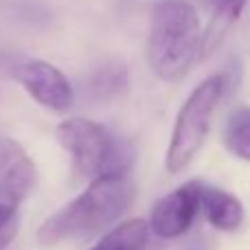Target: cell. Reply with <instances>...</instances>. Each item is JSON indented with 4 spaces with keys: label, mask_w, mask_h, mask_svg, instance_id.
Here are the masks:
<instances>
[{
    "label": "cell",
    "mask_w": 250,
    "mask_h": 250,
    "mask_svg": "<svg viewBox=\"0 0 250 250\" xmlns=\"http://www.w3.org/2000/svg\"><path fill=\"white\" fill-rule=\"evenodd\" d=\"M16 82L29 92L31 99L53 112H68L75 104L70 82L60 68L42 60H26L13 70Z\"/></svg>",
    "instance_id": "cell-5"
},
{
    "label": "cell",
    "mask_w": 250,
    "mask_h": 250,
    "mask_svg": "<svg viewBox=\"0 0 250 250\" xmlns=\"http://www.w3.org/2000/svg\"><path fill=\"white\" fill-rule=\"evenodd\" d=\"M0 182L16 189L22 198L33 191L38 169L24 147L9 136H0Z\"/></svg>",
    "instance_id": "cell-7"
},
{
    "label": "cell",
    "mask_w": 250,
    "mask_h": 250,
    "mask_svg": "<svg viewBox=\"0 0 250 250\" xmlns=\"http://www.w3.org/2000/svg\"><path fill=\"white\" fill-rule=\"evenodd\" d=\"M134 182L123 173H105L92 178L86 191L77 195L73 202L53 213L38 230V242L42 246L82 239L104 230L114 224L119 217L132 207Z\"/></svg>",
    "instance_id": "cell-1"
},
{
    "label": "cell",
    "mask_w": 250,
    "mask_h": 250,
    "mask_svg": "<svg viewBox=\"0 0 250 250\" xmlns=\"http://www.w3.org/2000/svg\"><path fill=\"white\" fill-rule=\"evenodd\" d=\"M200 193H202V182L191 180L160 198L151 208L149 230L163 239H176L185 235L200 211Z\"/></svg>",
    "instance_id": "cell-6"
},
{
    "label": "cell",
    "mask_w": 250,
    "mask_h": 250,
    "mask_svg": "<svg viewBox=\"0 0 250 250\" xmlns=\"http://www.w3.org/2000/svg\"><path fill=\"white\" fill-rule=\"evenodd\" d=\"M211 11V24L207 33L202 35V46H200V57H207L213 53V48L222 42L229 26L239 20L244 13L248 0H204Z\"/></svg>",
    "instance_id": "cell-9"
},
{
    "label": "cell",
    "mask_w": 250,
    "mask_h": 250,
    "mask_svg": "<svg viewBox=\"0 0 250 250\" xmlns=\"http://www.w3.org/2000/svg\"><path fill=\"white\" fill-rule=\"evenodd\" d=\"M224 138L230 154L250 163V108H237L230 114Z\"/></svg>",
    "instance_id": "cell-12"
},
{
    "label": "cell",
    "mask_w": 250,
    "mask_h": 250,
    "mask_svg": "<svg viewBox=\"0 0 250 250\" xmlns=\"http://www.w3.org/2000/svg\"><path fill=\"white\" fill-rule=\"evenodd\" d=\"M202 29L189 0H158L151 11L147 60L156 77L178 82L200 57Z\"/></svg>",
    "instance_id": "cell-2"
},
{
    "label": "cell",
    "mask_w": 250,
    "mask_h": 250,
    "mask_svg": "<svg viewBox=\"0 0 250 250\" xmlns=\"http://www.w3.org/2000/svg\"><path fill=\"white\" fill-rule=\"evenodd\" d=\"M57 141L73 156L79 176L123 173L132 165V147L90 119L73 117L57 125Z\"/></svg>",
    "instance_id": "cell-3"
},
{
    "label": "cell",
    "mask_w": 250,
    "mask_h": 250,
    "mask_svg": "<svg viewBox=\"0 0 250 250\" xmlns=\"http://www.w3.org/2000/svg\"><path fill=\"white\" fill-rule=\"evenodd\" d=\"M127 88V70L121 64H104L88 77V92L95 99H112Z\"/></svg>",
    "instance_id": "cell-11"
},
{
    "label": "cell",
    "mask_w": 250,
    "mask_h": 250,
    "mask_svg": "<svg viewBox=\"0 0 250 250\" xmlns=\"http://www.w3.org/2000/svg\"><path fill=\"white\" fill-rule=\"evenodd\" d=\"M226 90V77L224 75H213L204 79L200 86L193 88L187 101L182 104L180 112L173 123L171 141L167 147V165L169 173H180L191 165V160L198 156L207 141L208 127L213 121L217 104Z\"/></svg>",
    "instance_id": "cell-4"
},
{
    "label": "cell",
    "mask_w": 250,
    "mask_h": 250,
    "mask_svg": "<svg viewBox=\"0 0 250 250\" xmlns=\"http://www.w3.org/2000/svg\"><path fill=\"white\" fill-rule=\"evenodd\" d=\"M149 237V224L145 220H127L105 233L90 250H143Z\"/></svg>",
    "instance_id": "cell-10"
},
{
    "label": "cell",
    "mask_w": 250,
    "mask_h": 250,
    "mask_svg": "<svg viewBox=\"0 0 250 250\" xmlns=\"http://www.w3.org/2000/svg\"><path fill=\"white\" fill-rule=\"evenodd\" d=\"M22 200L24 198H22L16 189H11V187H7V185L0 182V233L13 222V217H16L18 207H20Z\"/></svg>",
    "instance_id": "cell-13"
},
{
    "label": "cell",
    "mask_w": 250,
    "mask_h": 250,
    "mask_svg": "<svg viewBox=\"0 0 250 250\" xmlns=\"http://www.w3.org/2000/svg\"><path fill=\"white\" fill-rule=\"evenodd\" d=\"M200 211L207 215V220L215 226L217 230H237L244 222V207L235 195L229 191L217 189V187L202 185L200 193Z\"/></svg>",
    "instance_id": "cell-8"
},
{
    "label": "cell",
    "mask_w": 250,
    "mask_h": 250,
    "mask_svg": "<svg viewBox=\"0 0 250 250\" xmlns=\"http://www.w3.org/2000/svg\"><path fill=\"white\" fill-rule=\"evenodd\" d=\"M11 235H13V229H11V230H7V233H2V235H0V250H2V246L9 242V237H11Z\"/></svg>",
    "instance_id": "cell-14"
}]
</instances>
